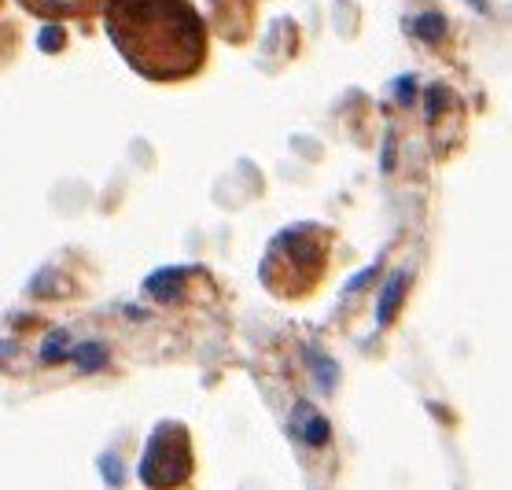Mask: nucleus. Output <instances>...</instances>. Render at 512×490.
<instances>
[{"label": "nucleus", "mask_w": 512, "mask_h": 490, "mask_svg": "<svg viewBox=\"0 0 512 490\" xmlns=\"http://www.w3.org/2000/svg\"><path fill=\"white\" fill-rule=\"evenodd\" d=\"M192 476V446L181 424H159L152 432L148 454L140 461V479L148 490H177Z\"/></svg>", "instance_id": "2"}, {"label": "nucleus", "mask_w": 512, "mask_h": 490, "mask_svg": "<svg viewBox=\"0 0 512 490\" xmlns=\"http://www.w3.org/2000/svg\"><path fill=\"white\" fill-rule=\"evenodd\" d=\"M26 12L48 23L59 19H93L96 12H104V0H19Z\"/></svg>", "instance_id": "4"}, {"label": "nucleus", "mask_w": 512, "mask_h": 490, "mask_svg": "<svg viewBox=\"0 0 512 490\" xmlns=\"http://www.w3.org/2000/svg\"><path fill=\"white\" fill-rule=\"evenodd\" d=\"M104 26L148 82H185L207 67L210 30L192 0H104Z\"/></svg>", "instance_id": "1"}, {"label": "nucleus", "mask_w": 512, "mask_h": 490, "mask_svg": "<svg viewBox=\"0 0 512 490\" xmlns=\"http://www.w3.org/2000/svg\"><path fill=\"white\" fill-rule=\"evenodd\" d=\"M299 266H314L325 273V240L321 236H303V229L299 233H280L277 244L269 247L266 269H262L266 288L284 292V299H299V288H295Z\"/></svg>", "instance_id": "3"}]
</instances>
